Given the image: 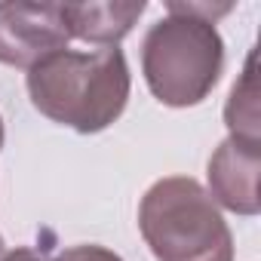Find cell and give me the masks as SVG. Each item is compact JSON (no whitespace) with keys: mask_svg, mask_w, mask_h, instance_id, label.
<instances>
[{"mask_svg":"<svg viewBox=\"0 0 261 261\" xmlns=\"http://www.w3.org/2000/svg\"><path fill=\"white\" fill-rule=\"evenodd\" d=\"M224 71V40L215 22L166 4V16L154 22L142 40V74L151 95L166 108L200 105Z\"/></svg>","mask_w":261,"mask_h":261,"instance_id":"2","label":"cell"},{"mask_svg":"<svg viewBox=\"0 0 261 261\" xmlns=\"http://www.w3.org/2000/svg\"><path fill=\"white\" fill-rule=\"evenodd\" d=\"M139 230L157 261H233V233L191 175H166L145 191Z\"/></svg>","mask_w":261,"mask_h":261,"instance_id":"3","label":"cell"},{"mask_svg":"<svg viewBox=\"0 0 261 261\" xmlns=\"http://www.w3.org/2000/svg\"><path fill=\"white\" fill-rule=\"evenodd\" d=\"M31 105L59 126L80 136H95L108 129L126 111L133 77L123 49H62L37 62L28 77Z\"/></svg>","mask_w":261,"mask_h":261,"instance_id":"1","label":"cell"},{"mask_svg":"<svg viewBox=\"0 0 261 261\" xmlns=\"http://www.w3.org/2000/svg\"><path fill=\"white\" fill-rule=\"evenodd\" d=\"M258 175H261V145L224 139L209 157V197L215 200V206L252 218L261 212Z\"/></svg>","mask_w":261,"mask_h":261,"instance_id":"5","label":"cell"},{"mask_svg":"<svg viewBox=\"0 0 261 261\" xmlns=\"http://www.w3.org/2000/svg\"><path fill=\"white\" fill-rule=\"evenodd\" d=\"M7 261H62L59 255H53L49 249H37V246H19L16 252L7 255Z\"/></svg>","mask_w":261,"mask_h":261,"instance_id":"9","label":"cell"},{"mask_svg":"<svg viewBox=\"0 0 261 261\" xmlns=\"http://www.w3.org/2000/svg\"><path fill=\"white\" fill-rule=\"evenodd\" d=\"M224 123H227V139L237 142H249V145H261L258 126H261V114H258V77H255V53H249L246 68L240 74V80L230 89V98L224 105Z\"/></svg>","mask_w":261,"mask_h":261,"instance_id":"7","label":"cell"},{"mask_svg":"<svg viewBox=\"0 0 261 261\" xmlns=\"http://www.w3.org/2000/svg\"><path fill=\"white\" fill-rule=\"evenodd\" d=\"M62 261H123L117 252L105 249V246H95V243H80V246H68L59 252Z\"/></svg>","mask_w":261,"mask_h":261,"instance_id":"8","label":"cell"},{"mask_svg":"<svg viewBox=\"0 0 261 261\" xmlns=\"http://www.w3.org/2000/svg\"><path fill=\"white\" fill-rule=\"evenodd\" d=\"M145 0H108V4H62V16L71 40L92 43L98 49L117 46L145 16Z\"/></svg>","mask_w":261,"mask_h":261,"instance_id":"6","label":"cell"},{"mask_svg":"<svg viewBox=\"0 0 261 261\" xmlns=\"http://www.w3.org/2000/svg\"><path fill=\"white\" fill-rule=\"evenodd\" d=\"M68 43L62 4H0V65L31 71L53 53L68 49Z\"/></svg>","mask_w":261,"mask_h":261,"instance_id":"4","label":"cell"},{"mask_svg":"<svg viewBox=\"0 0 261 261\" xmlns=\"http://www.w3.org/2000/svg\"><path fill=\"white\" fill-rule=\"evenodd\" d=\"M7 255H10L7 252V243H4V237H0V261H7Z\"/></svg>","mask_w":261,"mask_h":261,"instance_id":"10","label":"cell"}]
</instances>
